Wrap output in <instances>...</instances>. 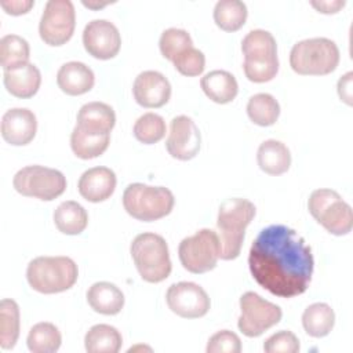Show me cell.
<instances>
[{"instance_id":"obj_42","label":"cell","mask_w":353,"mask_h":353,"mask_svg":"<svg viewBox=\"0 0 353 353\" xmlns=\"http://www.w3.org/2000/svg\"><path fill=\"white\" fill-rule=\"evenodd\" d=\"M346 4L345 0H331V1H310V6L314 7L319 12H323V14H335L338 12L341 8H343Z\"/></svg>"},{"instance_id":"obj_4","label":"cell","mask_w":353,"mask_h":353,"mask_svg":"<svg viewBox=\"0 0 353 353\" xmlns=\"http://www.w3.org/2000/svg\"><path fill=\"white\" fill-rule=\"evenodd\" d=\"M339 57V48L331 39H305L291 48L290 66L298 74L323 76L336 69Z\"/></svg>"},{"instance_id":"obj_6","label":"cell","mask_w":353,"mask_h":353,"mask_svg":"<svg viewBox=\"0 0 353 353\" xmlns=\"http://www.w3.org/2000/svg\"><path fill=\"white\" fill-rule=\"evenodd\" d=\"M174 194L164 186L130 183L123 193V205L138 221L152 222L167 216L174 208Z\"/></svg>"},{"instance_id":"obj_24","label":"cell","mask_w":353,"mask_h":353,"mask_svg":"<svg viewBox=\"0 0 353 353\" xmlns=\"http://www.w3.org/2000/svg\"><path fill=\"white\" fill-rule=\"evenodd\" d=\"M54 223L63 234H80L88 225V214L81 204L68 200L55 208Z\"/></svg>"},{"instance_id":"obj_27","label":"cell","mask_w":353,"mask_h":353,"mask_svg":"<svg viewBox=\"0 0 353 353\" xmlns=\"http://www.w3.org/2000/svg\"><path fill=\"white\" fill-rule=\"evenodd\" d=\"M110 134L97 135L81 131L74 125L70 134V148L73 153L83 160H90L101 156L109 146Z\"/></svg>"},{"instance_id":"obj_39","label":"cell","mask_w":353,"mask_h":353,"mask_svg":"<svg viewBox=\"0 0 353 353\" xmlns=\"http://www.w3.org/2000/svg\"><path fill=\"white\" fill-rule=\"evenodd\" d=\"M299 349V339L288 330H281L273 334L263 343V350L266 353H296Z\"/></svg>"},{"instance_id":"obj_9","label":"cell","mask_w":353,"mask_h":353,"mask_svg":"<svg viewBox=\"0 0 353 353\" xmlns=\"http://www.w3.org/2000/svg\"><path fill=\"white\" fill-rule=\"evenodd\" d=\"M221 255L218 233L211 229H200L193 236L185 237L178 247L182 266L194 274L212 270Z\"/></svg>"},{"instance_id":"obj_12","label":"cell","mask_w":353,"mask_h":353,"mask_svg":"<svg viewBox=\"0 0 353 353\" xmlns=\"http://www.w3.org/2000/svg\"><path fill=\"white\" fill-rule=\"evenodd\" d=\"M165 301L172 313L183 319H199L208 313L211 301L205 290L192 281L171 284Z\"/></svg>"},{"instance_id":"obj_36","label":"cell","mask_w":353,"mask_h":353,"mask_svg":"<svg viewBox=\"0 0 353 353\" xmlns=\"http://www.w3.org/2000/svg\"><path fill=\"white\" fill-rule=\"evenodd\" d=\"M159 47L161 55L171 61L183 52L185 50L193 47V41L190 34L185 29H178V28H170L165 29L159 40Z\"/></svg>"},{"instance_id":"obj_32","label":"cell","mask_w":353,"mask_h":353,"mask_svg":"<svg viewBox=\"0 0 353 353\" xmlns=\"http://www.w3.org/2000/svg\"><path fill=\"white\" fill-rule=\"evenodd\" d=\"M19 336V306L14 299L4 298L0 302V346L12 349Z\"/></svg>"},{"instance_id":"obj_28","label":"cell","mask_w":353,"mask_h":353,"mask_svg":"<svg viewBox=\"0 0 353 353\" xmlns=\"http://www.w3.org/2000/svg\"><path fill=\"white\" fill-rule=\"evenodd\" d=\"M26 343L33 353H54L61 347L62 335L52 323L41 321L30 328Z\"/></svg>"},{"instance_id":"obj_18","label":"cell","mask_w":353,"mask_h":353,"mask_svg":"<svg viewBox=\"0 0 353 353\" xmlns=\"http://www.w3.org/2000/svg\"><path fill=\"white\" fill-rule=\"evenodd\" d=\"M116 123V114L110 105L103 102L84 103L77 113L76 127L88 134L106 135L110 134Z\"/></svg>"},{"instance_id":"obj_15","label":"cell","mask_w":353,"mask_h":353,"mask_svg":"<svg viewBox=\"0 0 353 353\" xmlns=\"http://www.w3.org/2000/svg\"><path fill=\"white\" fill-rule=\"evenodd\" d=\"M132 94L137 103L143 108H161L170 101L171 84L163 73L145 70L135 77Z\"/></svg>"},{"instance_id":"obj_19","label":"cell","mask_w":353,"mask_h":353,"mask_svg":"<svg viewBox=\"0 0 353 353\" xmlns=\"http://www.w3.org/2000/svg\"><path fill=\"white\" fill-rule=\"evenodd\" d=\"M94 72L83 62H66L57 73V84L68 95L85 94L94 87Z\"/></svg>"},{"instance_id":"obj_33","label":"cell","mask_w":353,"mask_h":353,"mask_svg":"<svg viewBox=\"0 0 353 353\" xmlns=\"http://www.w3.org/2000/svg\"><path fill=\"white\" fill-rule=\"evenodd\" d=\"M241 51L244 58L274 57L277 55V43L270 32L254 29L244 36L241 41Z\"/></svg>"},{"instance_id":"obj_5","label":"cell","mask_w":353,"mask_h":353,"mask_svg":"<svg viewBox=\"0 0 353 353\" xmlns=\"http://www.w3.org/2000/svg\"><path fill=\"white\" fill-rule=\"evenodd\" d=\"M130 252L142 280L160 283L170 276L172 263L163 236L150 232L141 233L132 240Z\"/></svg>"},{"instance_id":"obj_22","label":"cell","mask_w":353,"mask_h":353,"mask_svg":"<svg viewBox=\"0 0 353 353\" xmlns=\"http://www.w3.org/2000/svg\"><path fill=\"white\" fill-rule=\"evenodd\" d=\"M200 85L204 94L216 103H229L239 92L236 77L230 72L221 69L205 73L200 80Z\"/></svg>"},{"instance_id":"obj_10","label":"cell","mask_w":353,"mask_h":353,"mask_svg":"<svg viewBox=\"0 0 353 353\" xmlns=\"http://www.w3.org/2000/svg\"><path fill=\"white\" fill-rule=\"evenodd\" d=\"M240 310L237 327L248 338L262 335L266 330L276 325L283 316L279 305L263 299L252 291H247L240 296Z\"/></svg>"},{"instance_id":"obj_25","label":"cell","mask_w":353,"mask_h":353,"mask_svg":"<svg viewBox=\"0 0 353 353\" xmlns=\"http://www.w3.org/2000/svg\"><path fill=\"white\" fill-rule=\"evenodd\" d=\"M335 324V313L332 307L324 302L309 305L302 314V325L307 335L323 338L328 335Z\"/></svg>"},{"instance_id":"obj_26","label":"cell","mask_w":353,"mask_h":353,"mask_svg":"<svg viewBox=\"0 0 353 353\" xmlns=\"http://www.w3.org/2000/svg\"><path fill=\"white\" fill-rule=\"evenodd\" d=\"M121 345V334L109 324H95L84 336V346L88 353H117Z\"/></svg>"},{"instance_id":"obj_17","label":"cell","mask_w":353,"mask_h":353,"mask_svg":"<svg viewBox=\"0 0 353 353\" xmlns=\"http://www.w3.org/2000/svg\"><path fill=\"white\" fill-rule=\"evenodd\" d=\"M116 174L108 167H92L84 171L79 179L77 189L83 199L99 203L109 199L116 189Z\"/></svg>"},{"instance_id":"obj_30","label":"cell","mask_w":353,"mask_h":353,"mask_svg":"<svg viewBox=\"0 0 353 353\" xmlns=\"http://www.w3.org/2000/svg\"><path fill=\"white\" fill-rule=\"evenodd\" d=\"M29 43L18 34H6L0 40V63L4 70H11L29 63Z\"/></svg>"},{"instance_id":"obj_13","label":"cell","mask_w":353,"mask_h":353,"mask_svg":"<svg viewBox=\"0 0 353 353\" xmlns=\"http://www.w3.org/2000/svg\"><path fill=\"white\" fill-rule=\"evenodd\" d=\"M85 51L97 59L114 58L121 47V36L114 23L108 19H92L83 30Z\"/></svg>"},{"instance_id":"obj_35","label":"cell","mask_w":353,"mask_h":353,"mask_svg":"<svg viewBox=\"0 0 353 353\" xmlns=\"http://www.w3.org/2000/svg\"><path fill=\"white\" fill-rule=\"evenodd\" d=\"M243 69L245 77L254 83L270 81L279 72V58L274 57H258L244 58Z\"/></svg>"},{"instance_id":"obj_3","label":"cell","mask_w":353,"mask_h":353,"mask_svg":"<svg viewBox=\"0 0 353 353\" xmlns=\"http://www.w3.org/2000/svg\"><path fill=\"white\" fill-rule=\"evenodd\" d=\"M77 277V265L69 256H37L26 269L29 285L41 294L63 292L74 285Z\"/></svg>"},{"instance_id":"obj_34","label":"cell","mask_w":353,"mask_h":353,"mask_svg":"<svg viewBox=\"0 0 353 353\" xmlns=\"http://www.w3.org/2000/svg\"><path fill=\"white\" fill-rule=\"evenodd\" d=\"M132 131L134 137L139 142L145 145H152L164 138L167 127L164 119L160 114L148 112L137 119Z\"/></svg>"},{"instance_id":"obj_40","label":"cell","mask_w":353,"mask_h":353,"mask_svg":"<svg viewBox=\"0 0 353 353\" xmlns=\"http://www.w3.org/2000/svg\"><path fill=\"white\" fill-rule=\"evenodd\" d=\"M352 87H353V72H347L338 80L336 90H338V95H339L341 101H343L349 106L353 103Z\"/></svg>"},{"instance_id":"obj_41","label":"cell","mask_w":353,"mask_h":353,"mask_svg":"<svg viewBox=\"0 0 353 353\" xmlns=\"http://www.w3.org/2000/svg\"><path fill=\"white\" fill-rule=\"evenodd\" d=\"M0 6L6 10L7 14L11 15H21L26 14L33 6V0H1Z\"/></svg>"},{"instance_id":"obj_23","label":"cell","mask_w":353,"mask_h":353,"mask_svg":"<svg viewBox=\"0 0 353 353\" xmlns=\"http://www.w3.org/2000/svg\"><path fill=\"white\" fill-rule=\"evenodd\" d=\"M259 168L269 175H281L291 165L290 149L280 141L268 139L262 142L256 152Z\"/></svg>"},{"instance_id":"obj_31","label":"cell","mask_w":353,"mask_h":353,"mask_svg":"<svg viewBox=\"0 0 353 353\" xmlns=\"http://www.w3.org/2000/svg\"><path fill=\"white\" fill-rule=\"evenodd\" d=\"M247 6L240 0H219L214 7V21L225 32L239 30L247 19Z\"/></svg>"},{"instance_id":"obj_7","label":"cell","mask_w":353,"mask_h":353,"mask_svg":"<svg viewBox=\"0 0 353 353\" xmlns=\"http://www.w3.org/2000/svg\"><path fill=\"white\" fill-rule=\"evenodd\" d=\"M310 215L331 234L345 236L353 226V211L338 192L316 189L307 200Z\"/></svg>"},{"instance_id":"obj_8","label":"cell","mask_w":353,"mask_h":353,"mask_svg":"<svg viewBox=\"0 0 353 353\" xmlns=\"http://www.w3.org/2000/svg\"><path fill=\"white\" fill-rule=\"evenodd\" d=\"M12 185L22 196L51 201L65 192L66 178L55 168L34 164L21 168L14 175Z\"/></svg>"},{"instance_id":"obj_2","label":"cell","mask_w":353,"mask_h":353,"mask_svg":"<svg viewBox=\"0 0 353 353\" xmlns=\"http://www.w3.org/2000/svg\"><path fill=\"white\" fill-rule=\"evenodd\" d=\"M255 214V205L241 197L228 199L219 205L216 228L219 230L221 259L232 261L240 255L245 228L251 223Z\"/></svg>"},{"instance_id":"obj_43","label":"cell","mask_w":353,"mask_h":353,"mask_svg":"<svg viewBox=\"0 0 353 353\" xmlns=\"http://www.w3.org/2000/svg\"><path fill=\"white\" fill-rule=\"evenodd\" d=\"M83 4L88 8H101L106 4H109V1H103V3H94V1H83Z\"/></svg>"},{"instance_id":"obj_37","label":"cell","mask_w":353,"mask_h":353,"mask_svg":"<svg viewBox=\"0 0 353 353\" xmlns=\"http://www.w3.org/2000/svg\"><path fill=\"white\" fill-rule=\"evenodd\" d=\"M172 63H174V68L181 74L193 77V76H199L203 73V70L205 68V57L200 50L190 47V48L185 50L183 52H181L179 55H176L172 59Z\"/></svg>"},{"instance_id":"obj_11","label":"cell","mask_w":353,"mask_h":353,"mask_svg":"<svg viewBox=\"0 0 353 353\" xmlns=\"http://www.w3.org/2000/svg\"><path fill=\"white\" fill-rule=\"evenodd\" d=\"M76 11L70 0H50L46 3L39 33L41 40L52 47L65 44L73 36Z\"/></svg>"},{"instance_id":"obj_38","label":"cell","mask_w":353,"mask_h":353,"mask_svg":"<svg viewBox=\"0 0 353 353\" xmlns=\"http://www.w3.org/2000/svg\"><path fill=\"white\" fill-rule=\"evenodd\" d=\"M205 350L207 353H240L241 341L233 331L221 330L208 339Z\"/></svg>"},{"instance_id":"obj_20","label":"cell","mask_w":353,"mask_h":353,"mask_svg":"<svg viewBox=\"0 0 353 353\" xmlns=\"http://www.w3.org/2000/svg\"><path fill=\"white\" fill-rule=\"evenodd\" d=\"M3 80L11 95L17 98H30L40 88L41 73L36 65L29 62L23 66L4 70Z\"/></svg>"},{"instance_id":"obj_16","label":"cell","mask_w":353,"mask_h":353,"mask_svg":"<svg viewBox=\"0 0 353 353\" xmlns=\"http://www.w3.org/2000/svg\"><path fill=\"white\" fill-rule=\"evenodd\" d=\"M37 131V120L26 108H12L1 117V137L14 146H23L33 141Z\"/></svg>"},{"instance_id":"obj_1","label":"cell","mask_w":353,"mask_h":353,"mask_svg":"<svg viewBox=\"0 0 353 353\" xmlns=\"http://www.w3.org/2000/svg\"><path fill=\"white\" fill-rule=\"evenodd\" d=\"M248 266L262 288L292 298L309 288L314 259L310 245L295 229L277 223L259 232L250 248Z\"/></svg>"},{"instance_id":"obj_29","label":"cell","mask_w":353,"mask_h":353,"mask_svg":"<svg viewBox=\"0 0 353 353\" xmlns=\"http://www.w3.org/2000/svg\"><path fill=\"white\" fill-rule=\"evenodd\" d=\"M247 114L254 124L269 127L277 121L280 116V105L273 95L259 92L248 99Z\"/></svg>"},{"instance_id":"obj_21","label":"cell","mask_w":353,"mask_h":353,"mask_svg":"<svg viewBox=\"0 0 353 353\" xmlns=\"http://www.w3.org/2000/svg\"><path fill=\"white\" fill-rule=\"evenodd\" d=\"M87 302L94 312L113 316L121 312L124 306V294L113 283L98 281L88 288Z\"/></svg>"},{"instance_id":"obj_14","label":"cell","mask_w":353,"mask_h":353,"mask_svg":"<svg viewBox=\"0 0 353 353\" xmlns=\"http://www.w3.org/2000/svg\"><path fill=\"white\" fill-rule=\"evenodd\" d=\"M201 135L194 121L185 116H176L171 120L165 149L171 157L176 160H190L196 157L200 150Z\"/></svg>"}]
</instances>
